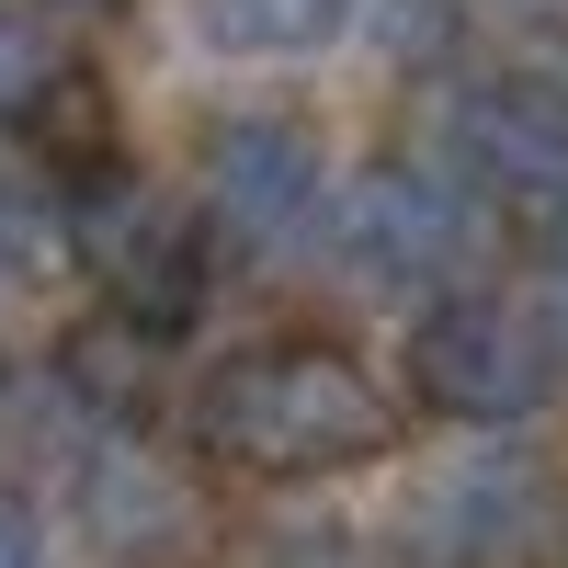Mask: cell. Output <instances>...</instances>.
I'll return each mask as SVG.
<instances>
[{"label":"cell","instance_id":"obj_1","mask_svg":"<svg viewBox=\"0 0 568 568\" xmlns=\"http://www.w3.org/2000/svg\"><path fill=\"white\" fill-rule=\"evenodd\" d=\"M194 444L262 489H318L398 444V398L342 342H240L194 375Z\"/></svg>","mask_w":568,"mask_h":568},{"label":"cell","instance_id":"obj_2","mask_svg":"<svg viewBox=\"0 0 568 568\" xmlns=\"http://www.w3.org/2000/svg\"><path fill=\"white\" fill-rule=\"evenodd\" d=\"M69 251H80L91 284H103V307L136 318V329H160V342H182V329L205 318V284L227 262L205 194L182 205V194H160V182L114 171V160H91L69 182Z\"/></svg>","mask_w":568,"mask_h":568},{"label":"cell","instance_id":"obj_3","mask_svg":"<svg viewBox=\"0 0 568 568\" xmlns=\"http://www.w3.org/2000/svg\"><path fill=\"white\" fill-rule=\"evenodd\" d=\"M489 194L478 182H444L420 160H364L342 194H329V262H342L364 296H398V307H433L455 284H478L489 262Z\"/></svg>","mask_w":568,"mask_h":568},{"label":"cell","instance_id":"obj_4","mask_svg":"<svg viewBox=\"0 0 568 568\" xmlns=\"http://www.w3.org/2000/svg\"><path fill=\"white\" fill-rule=\"evenodd\" d=\"M557 364H568V342L546 329V307H511L489 284L409 307V398L455 433H535L557 398Z\"/></svg>","mask_w":568,"mask_h":568},{"label":"cell","instance_id":"obj_5","mask_svg":"<svg viewBox=\"0 0 568 568\" xmlns=\"http://www.w3.org/2000/svg\"><path fill=\"white\" fill-rule=\"evenodd\" d=\"M194 194H205L216 240L240 262H273V251L329 240V194H342V182L318 160V125H296V114H216Z\"/></svg>","mask_w":568,"mask_h":568},{"label":"cell","instance_id":"obj_6","mask_svg":"<svg viewBox=\"0 0 568 568\" xmlns=\"http://www.w3.org/2000/svg\"><path fill=\"white\" fill-rule=\"evenodd\" d=\"M444 160L478 182L500 216H568V69L500 58L478 80H455Z\"/></svg>","mask_w":568,"mask_h":568},{"label":"cell","instance_id":"obj_7","mask_svg":"<svg viewBox=\"0 0 568 568\" xmlns=\"http://www.w3.org/2000/svg\"><path fill=\"white\" fill-rule=\"evenodd\" d=\"M535 535H546V466L511 455V433H478L409 500V546L433 568H524Z\"/></svg>","mask_w":568,"mask_h":568},{"label":"cell","instance_id":"obj_8","mask_svg":"<svg viewBox=\"0 0 568 568\" xmlns=\"http://www.w3.org/2000/svg\"><path fill=\"white\" fill-rule=\"evenodd\" d=\"M58 489H69V524L103 546L114 568H171V557H194V535H205L194 489H182L171 466L136 444V420L91 433V444H80V466H69Z\"/></svg>","mask_w":568,"mask_h":568},{"label":"cell","instance_id":"obj_9","mask_svg":"<svg viewBox=\"0 0 568 568\" xmlns=\"http://www.w3.org/2000/svg\"><path fill=\"white\" fill-rule=\"evenodd\" d=\"M375 0H205V58H251V69H318L364 34Z\"/></svg>","mask_w":568,"mask_h":568},{"label":"cell","instance_id":"obj_10","mask_svg":"<svg viewBox=\"0 0 568 568\" xmlns=\"http://www.w3.org/2000/svg\"><path fill=\"white\" fill-rule=\"evenodd\" d=\"M80 80L58 12H34V0H0V125H45V103Z\"/></svg>","mask_w":568,"mask_h":568},{"label":"cell","instance_id":"obj_11","mask_svg":"<svg viewBox=\"0 0 568 568\" xmlns=\"http://www.w3.org/2000/svg\"><path fill=\"white\" fill-rule=\"evenodd\" d=\"M58 262H80V251H69V205H34V194L0 182V307H23Z\"/></svg>","mask_w":568,"mask_h":568},{"label":"cell","instance_id":"obj_12","mask_svg":"<svg viewBox=\"0 0 568 568\" xmlns=\"http://www.w3.org/2000/svg\"><path fill=\"white\" fill-rule=\"evenodd\" d=\"M535 307H546V329L568 342V216H546V251H535Z\"/></svg>","mask_w":568,"mask_h":568},{"label":"cell","instance_id":"obj_13","mask_svg":"<svg viewBox=\"0 0 568 568\" xmlns=\"http://www.w3.org/2000/svg\"><path fill=\"white\" fill-rule=\"evenodd\" d=\"M0 568H45V524L23 489H0Z\"/></svg>","mask_w":568,"mask_h":568},{"label":"cell","instance_id":"obj_14","mask_svg":"<svg viewBox=\"0 0 568 568\" xmlns=\"http://www.w3.org/2000/svg\"><path fill=\"white\" fill-rule=\"evenodd\" d=\"M80 12H103V0H80Z\"/></svg>","mask_w":568,"mask_h":568},{"label":"cell","instance_id":"obj_15","mask_svg":"<svg viewBox=\"0 0 568 568\" xmlns=\"http://www.w3.org/2000/svg\"><path fill=\"white\" fill-rule=\"evenodd\" d=\"M0 387H12V364H0Z\"/></svg>","mask_w":568,"mask_h":568}]
</instances>
